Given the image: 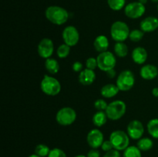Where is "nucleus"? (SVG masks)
Segmentation results:
<instances>
[{"instance_id": "obj_38", "label": "nucleus", "mask_w": 158, "mask_h": 157, "mask_svg": "<svg viewBox=\"0 0 158 157\" xmlns=\"http://www.w3.org/2000/svg\"><path fill=\"white\" fill-rule=\"evenodd\" d=\"M152 95H154V97L158 98V87H154V89H152Z\"/></svg>"}, {"instance_id": "obj_26", "label": "nucleus", "mask_w": 158, "mask_h": 157, "mask_svg": "<svg viewBox=\"0 0 158 157\" xmlns=\"http://www.w3.org/2000/svg\"><path fill=\"white\" fill-rule=\"evenodd\" d=\"M50 150L51 149H49V146L41 143V144H38L35 146L34 152L40 157H47L50 152Z\"/></svg>"}, {"instance_id": "obj_24", "label": "nucleus", "mask_w": 158, "mask_h": 157, "mask_svg": "<svg viewBox=\"0 0 158 157\" xmlns=\"http://www.w3.org/2000/svg\"><path fill=\"white\" fill-rule=\"evenodd\" d=\"M148 133L154 139H158V119H152L147 125Z\"/></svg>"}, {"instance_id": "obj_6", "label": "nucleus", "mask_w": 158, "mask_h": 157, "mask_svg": "<svg viewBox=\"0 0 158 157\" xmlns=\"http://www.w3.org/2000/svg\"><path fill=\"white\" fill-rule=\"evenodd\" d=\"M135 84V76L132 71L126 70L122 71L117 76L116 80V85L120 91L127 92L130 91Z\"/></svg>"}, {"instance_id": "obj_44", "label": "nucleus", "mask_w": 158, "mask_h": 157, "mask_svg": "<svg viewBox=\"0 0 158 157\" xmlns=\"http://www.w3.org/2000/svg\"><path fill=\"white\" fill-rule=\"evenodd\" d=\"M157 79H158V76H157Z\"/></svg>"}, {"instance_id": "obj_1", "label": "nucleus", "mask_w": 158, "mask_h": 157, "mask_svg": "<svg viewBox=\"0 0 158 157\" xmlns=\"http://www.w3.org/2000/svg\"><path fill=\"white\" fill-rule=\"evenodd\" d=\"M45 15L48 21L56 26H62L69 19V12L64 8L58 6H49L46 9Z\"/></svg>"}, {"instance_id": "obj_43", "label": "nucleus", "mask_w": 158, "mask_h": 157, "mask_svg": "<svg viewBox=\"0 0 158 157\" xmlns=\"http://www.w3.org/2000/svg\"><path fill=\"white\" fill-rule=\"evenodd\" d=\"M157 11H158V5H157Z\"/></svg>"}, {"instance_id": "obj_12", "label": "nucleus", "mask_w": 158, "mask_h": 157, "mask_svg": "<svg viewBox=\"0 0 158 157\" xmlns=\"http://www.w3.org/2000/svg\"><path fill=\"white\" fill-rule=\"evenodd\" d=\"M127 132L131 139L134 140H139L142 138L144 133V126L140 120L134 119L128 123Z\"/></svg>"}, {"instance_id": "obj_21", "label": "nucleus", "mask_w": 158, "mask_h": 157, "mask_svg": "<svg viewBox=\"0 0 158 157\" xmlns=\"http://www.w3.org/2000/svg\"><path fill=\"white\" fill-rule=\"evenodd\" d=\"M45 68L50 75H55L60 71V63L55 58H49L45 61Z\"/></svg>"}, {"instance_id": "obj_18", "label": "nucleus", "mask_w": 158, "mask_h": 157, "mask_svg": "<svg viewBox=\"0 0 158 157\" xmlns=\"http://www.w3.org/2000/svg\"><path fill=\"white\" fill-rule=\"evenodd\" d=\"M109 39L106 35H100L96 37L95 39H94V47L95 50L98 52L99 53L108 51L107 49L109 48Z\"/></svg>"}, {"instance_id": "obj_19", "label": "nucleus", "mask_w": 158, "mask_h": 157, "mask_svg": "<svg viewBox=\"0 0 158 157\" xmlns=\"http://www.w3.org/2000/svg\"><path fill=\"white\" fill-rule=\"evenodd\" d=\"M120 92V89H118L117 85L113 84V83H108L104 85L100 89V94L103 97L106 99H110L116 96Z\"/></svg>"}, {"instance_id": "obj_13", "label": "nucleus", "mask_w": 158, "mask_h": 157, "mask_svg": "<svg viewBox=\"0 0 158 157\" xmlns=\"http://www.w3.org/2000/svg\"><path fill=\"white\" fill-rule=\"evenodd\" d=\"M104 141V136L99 129H93L86 135V142L92 149H98L101 147Z\"/></svg>"}, {"instance_id": "obj_22", "label": "nucleus", "mask_w": 158, "mask_h": 157, "mask_svg": "<svg viewBox=\"0 0 158 157\" xmlns=\"http://www.w3.org/2000/svg\"><path fill=\"white\" fill-rule=\"evenodd\" d=\"M114 53L116 56H118L120 58H124L128 55L129 49L128 46H127L124 42H117L114 45Z\"/></svg>"}, {"instance_id": "obj_40", "label": "nucleus", "mask_w": 158, "mask_h": 157, "mask_svg": "<svg viewBox=\"0 0 158 157\" xmlns=\"http://www.w3.org/2000/svg\"><path fill=\"white\" fill-rule=\"evenodd\" d=\"M29 157H40V156H39L38 155H36V154H35V153H34V154H32V155H29Z\"/></svg>"}, {"instance_id": "obj_5", "label": "nucleus", "mask_w": 158, "mask_h": 157, "mask_svg": "<svg viewBox=\"0 0 158 157\" xmlns=\"http://www.w3.org/2000/svg\"><path fill=\"white\" fill-rule=\"evenodd\" d=\"M130 139L127 132L123 130H115L111 132L109 139L113 144L114 149L124 151L130 146Z\"/></svg>"}, {"instance_id": "obj_2", "label": "nucleus", "mask_w": 158, "mask_h": 157, "mask_svg": "<svg viewBox=\"0 0 158 157\" xmlns=\"http://www.w3.org/2000/svg\"><path fill=\"white\" fill-rule=\"evenodd\" d=\"M42 92L49 96H55L60 92L62 89L60 81L55 77L49 75H44L40 83Z\"/></svg>"}, {"instance_id": "obj_8", "label": "nucleus", "mask_w": 158, "mask_h": 157, "mask_svg": "<svg viewBox=\"0 0 158 157\" xmlns=\"http://www.w3.org/2000/svg\"><path fill=\"white\" fill-rule=\"evenodd\" d=\"M97 59L98 68L100 70L105 72L110 69H115V66L117 65L116 55L110 51H106V52L99 53L97 57Z\"/></svg>"}, {"instance_id": "obj_4", "label": "nucleus", "mask_w": 158, "mask_h": 157, "mask_svg": "<svg viewBox=\"0 0 158 157\" xmlns=\"http://www.w3.org/2000/svg\"><path fill=\"white\" fill-rule=\"evenodd\" d=\"M130 32L129 26L123 21L114 22L110 27V35L116 42L126 41L129 38Z\"/></svg>"}, {"instance_id": "obj_3", "label": "nucleus", "mask_w": 158, "mask_h": 157, "mask_svg": "<svg viewBox=\"0 0 158 157\" xmlns=\"http://www.w3.org/2000/svg\"><path fill=\"white\" fill-rule=\"evenodd\" d=\"M126 111V103L122 100L117 99L109 103L105 112L109 119L117 121L124 116Z\"/></svg>"}, {"instance_id": "obj_14", "label": "nucleus", "mask_w": 158, "mask_h": 157, "mask_svg": "<svg viewBox=\"0 0 158 157\" xmlns=\"http://www.w3.org/2000/svg\"><path fill=\"white\" fill-rule=\"evenodd\" d=\"M140 75L144 80H153L158 76V68L152 64H147L142 66Z\"/></svg>"}, {"instance_id": "obj_30", "label": "nucleus", "mask_w": 158, "mask_h": 157, "mask_svg": "<svg viewBox=\"0 0 158 157\" xmlns=\"http://www.w3.org/2000/svg\"><path fill=\"white\" fill-rule=\"evenodd\" d=\"M108 104L103 99H98L94 102V108L97 111H106Z\"/></svg>"}, {"instance_id": "obj_28", "label": "nucleus", "mask_w": 158, "mask_h": 157, "mask_svg": "<svg viewBox=\"0 0 158 157\" xmlns=\"http://www.w3.org/2000/svg\"><path fill=\"white\" fill-rule=\"evenodd\" d=\"M109 7L114 11H120L125 8L126 0H107Z\"/></svg>"}, {"instance_id": "obj_25", "label": "nucleus", "mask_w": 158, "mask_h": 157, "mask_svg": "<svg viewBox=\"0 0 158 157\" xmlns=\"http://www.w3.org/2000/svg\"><path fill=\"white\" fill-rule=\"evenodd\" d=\"M123 157H142L141 151L137 146H129L123 151Z\"/></svg>"}, {"instance_id": "obj_41", "label": "nucleus", "mask_w": 158, "mask_h": 157, "mask_svg": "<svg viewBox=\"0 0 158 157\" xmlns=\"http://www.w3.org/2000/svg\"><path fill=\"white\" fill-rule=\"evenodd\" d=\"M74 157H87V156H86V155H76V156H74Z\"/></svg>"}, {"instance_id": "obj_9", "label": "nucleus", "mask_w": 158, "mask_h": 157, "mask_svg": "<svg viewBox=\"0 0 158 157\" xmlns=\"http://www.w3.org/2000/svg\"><path fill=\"white\" fill-rule=\"evenodd\" d=\"M146 12L145 5L139 2H133L127 5L124 8V13L127 17L131 19H137L144 15Z\"/></svg>"}, {"instance_id": "obj_36", "label": "nucleus", "mask_w": 158, "mask_h": 157, "mask_svg": "<svg viewBox=\"0 0 158 157\" xmlns=\"http://www.w3.org/2000/svg\"><path fill=\"white\" fill-rule=\"evenodd\" d=\"M87 157H100V152L97 149H92L88 152Z\"/></svg>"}, {"instance_id": "obj_27", "label": "nucleus", "mask_w": 158, "mask_h": 157, "mask_svg": "<svg viewBox=\"0 0 158 157\" xmlns=\"http://www.w3.org/2000/svg\"><path fill=\"white\" fill-rule=\"evenodd\" d=\"M70 49L71 47L68 45L65 44V43L61 44L60 46H59L56 49L57 56L60 58H66L70 53Z\"/></svg>"}, {"instance_id": "obj_34", "label": "nucleus", "mask_w": 158, "mask_h": 157, "mask_svg": "<svg viewBox=\"0 0 158 157\" xmlns=\"http://www.w3.org/2000/svg\"><path fill=\"white\" fill-rule=\"evenodd\" d=\"M83 63L80 62L79 61H76L73 63L72 65V69L76 72H79L80 73L81 71L83 70Z\"/></svg>"}, {"instance_id": "obj_32", "label": "nucleus", "mask_w": 158, "mask_h": 157, "mask_svg": "<svg viewBox=\"0 0 158 157\" xmlns=\"http://www.w3.org/2000/svg\"><path fill=\"white\" fill-rule=\"evenodd\" d=\"M86 69H92V70H94L96 68L98 67L97 58H94V57H89V58H88L86 60Z\"/></svg>"}, {"instance_id": "obj_16", "label": "nucleus", "mask_w": 158, "mask_h": 157, "mask_svg": "<svg viewBox=\"0 0 158 157\" xmlns=\"http://www.w3.org/2000/svg\"><path fill=\"white\" fill-rule=\"evenodd\" d=\"M96 78H97V75L94 70L86 68L79 73L78 80L79 83L83 86H90L94 83Z\"/></svg>"}, {"instance_id": "obj_37", "label": "nucleus", "mask_w": 158, "mask_h": 157, "mask_svg": "<svg viewBox=\"0 0 158 157\" xmlns=\"http://www.w3.org/2000/svg\"><path fill=\"white\" fill-rule=\"evenodd\" d=\"M106 75H107L108 78H114L117 76V72H116L115 69H110V70L107 71V72H106Z\"/></svg>"}, {"instance_id": "obj_11", "label": "nucleus", "mask_w": 158, "mask_h": 157, "mask_svg": "<svg viewBox=\"0 0 158 157\" xmlns=\"http://www.w3.org/2000/svg\"><path fill=\"white\" fill-rule=\"evenodd\" d=\"M37 52L41 58L47 59L51 58L54 52V43L51 38H43L37 46Z\"/></svg>"}, {"instance_id": "obj_31", "label": "nucleus", "mask_w": 158, "mask_h": 157, "mask_svg": "<svg viewBox=\"0 0 158 157\" xmlns=\"http://www.w3.org/2000/svg\"><path fill=\"white\" fill-rule=\"evenodd\" d=\"M47 157H67L66 154L63 149L60 148H54L50 150L49 155Z\"/></svg>"}, {"instance_id": "obj_20", "label": "nucleus", "mask_w": 158, "mask_h": 157, "mask_svg": "<svg viewBox=\"0 0 158 157\" xmlns=\"http://www.w3.org/2000/svg\"><path fill=\"white\" fill-rule=\"evenodd\" d=\"M108 117L105 111H97L92 118V122L96 127H102L106 123Z\"/></svg>"}, {"instance_id": "obj_33", "label": "nucleus", "mask_w": 158, "mask_h": 157, "mask_svg": "<svg viewBox=\"0 0 158 157\" xmlns=\"http://www.w3.org/2000/svg\"><path fill=\"white\" fill-rule=\"evenodd\" d=\"M101 149L102 150L106 152L114 149V146H113V144L111 143L110 140H104L101 146Z\"/></svg>"}, {"instance_id": "obj_35", "label": "nucleus", "mask_w": 158, "mask_h": 157, "mask_svg": "<svg viewBox=\"0 0 158 157\" xmlns=\"http://www.w3.org/2000/svg\"><path fill=\"white\" fill-rule=\"evenodd\" d=\"M103 157H121L120 153V151L114 149L110 151H108L104 154Z\"/></svg>"}, {"instance_id": "obj_42", "label": "nucleus", "mask_w": 158, "mask_h": 157, "mask_svg": "<svg viewBox=\"0 0 158 157\" xmlns=\"http://www.w3.org/2000/svg\"><path fill=\"white\" fill-rule=\"evenodd\" d=\"M152 2H154V3H158V0H151Z\"/></svg>"}, {"instance_id": "obj_39", "label": "nucleus", "mask_w": 158, "mask_h": 157, "mask_svg": "<svg viewBox=\"0 0 158 157\" xmlns=\"http://www.w3.org/2000/svg\"><path fill=\"white\" fill-rule=\"evenodd\" d=\"M139 2L142 3L143 5H146L147 2H148V0H138Z\"/></svg>"}, {"instance_id": "obj_17", "label": "nucleus", "mask_w": 158, "mask_h": 157, "mask_svg": "<svg viewBox=\"0 0 158 157\" xmlns=\"http://www.w3.org/2000/svg\"><path fill=\"white\" fill-rule=\"evenodd\" d=\"M131 58L134 62L137 65H143L146 62L148 58V53L146 49L142 46H138L133 49L131 52Z\"/></svg>"}, {"instance_id": "obj_29", "label": "nucleus", "mask_w": 158, "mask_h": 157, "mask_svg": "<svg viewBox=\"0 0 158 157\" xmlns=\"http://www.w3.org/2000/svg\"><path fill=\"white\" fill-rule=\"evenodd\" d=\"M143 35H144V32L140 29H133L130 32L129 38L133 42H140L143 38Z\"/></svg>"}, {"instance_id": "obj_15", "label": "nucleus", "mask_w": 158, "mask_h": 157, "mask_svg": "<svg viewBox=\"0 0 158 157\" xmlns=\"http://www.w3.org/2000/svg\"><path fill=\"white\" fill-rule=\"evenodd\" d=\"M140 29L143 32H152L158 29V18L154 16H148L143 18L140 23Z\"/></svg>"}, {"instance_id": "obj_7", "label": "nucleus", "mask_w": 158, "mask_h": 157, "mask_svg": "<svg viewBox=\"0 0 158 157\" xmlns=\"http://www.w3.org/2000/svg\"><path fill=\"white\" fill-rule=\"evenodd\" d=\"M77 116V112L73 108L66 106L59 109L56 115V120L60 126H67L75 123Z\"/></svg>"}, {"instance_id": "obj_10", "label": "nucleus", "mask_w": 158, "mask_h": 157, "mask_svg": "<svg viewBox=\"0 0 158 157\" xmlns=\"http://www.w3.org/2000/svg\"><path fill=\"white\" fill-rule=\"evenodd\" d=\"M62 38L65 44L70 47L77 46L80 41V33L78 29L73 26H66L62 32Z\"/></svg>"}, {"instance_id": "obj_23", "label": "nucleus", "mask_w": 158, "mask_h": 157, "mask_svg": "<svg viewBox=\"0 0 158 157\" xmlns=\"http://www.w3.org/2000/svg\"><path fill=\"white\" fill-rule=\"evenodd\" d=\"M137 146L140 149L141 152H146L151 149L154 146V142L151 138L148 137H142L138 140L137 143Z\"/></svg>"}]
</instances>
